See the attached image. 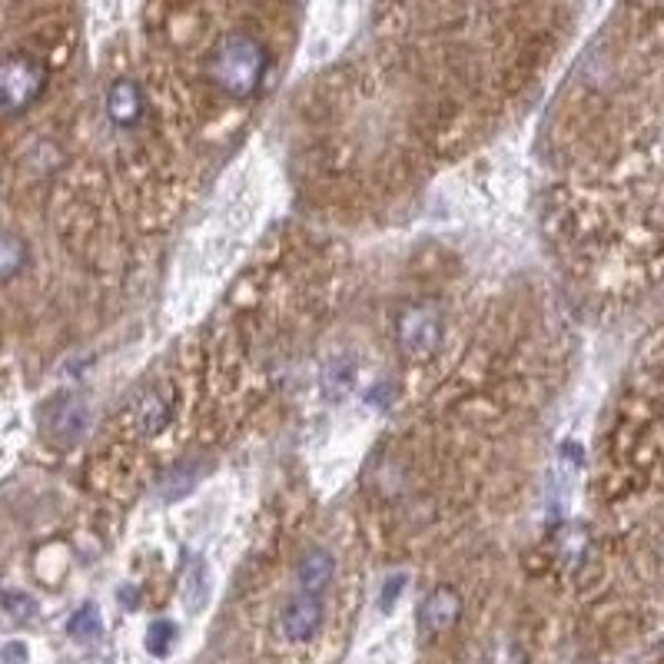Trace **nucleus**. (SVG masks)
<instances>
[{"label":"nucleus","mask_w":664,"mask_h":664,"mask_svg":"<svg viewBox=\"0 0 664 664\" xmlns=\"http://www.w3.org/2000/svg\"><path fill=\"white\" fill-rule=\"evenodd\" d=\"M270 67L266 47L253 33H230L210 53V80L220 93L247 100L260 90Z\"/></svg>","instance_id":"nucleus-1"},{"label":"nucleus","mask_w":664,"mask_h":664,"mask_svg":"<svg viewBox=\"0 0 664 664\" xmlns=\"http://www.w3.org/2000/svg\"><path fill=\"white\" fill-rule=\"evenodd\" d=\"M442 332H445V326H442L439 306L415 303V306L402 310L399 326H395V342H399V352L409 362H425V359H432L439 352Z\"/></svg>","instance_id":"nucleus-2"},{"label":"nucleus","mask_w":664,"mask_h":664,"mask_svg":"<svg viewBox=\"0 0 664 664\" xmlns=\"http://www.w3.org/2000/svg\"><path fill=\"white\" fill-rule=\"evenodd\" d=\"M47 87V67L43 60H37L33 53H10L3 60V73H0V93H3V110L10 117L23 113L30 103H37V97Z\"/></svg>","instance_id":"nucleus-3"},{"label":"nucleus","mask_w":664,"mask_h":664,"mask_svg":"<svg viewBox=\"0 0 664 664\" xmlns=\"http://www.w3.org/2000/svg\"><path fill=\"white\" fill-rule=\"evenodd\" d=\"M323 625V598L320 595H310V592H300L296 598L286 602L283 615H280V628L290 642L303 645L310 642Z\"/></svg>","instance_id":"nucleus-4"},{"label":"nucleus","mask_w":664,"mask_h":664,"mask_svg":"<svg viewBox=\"0 0 664 664\" xmlns=\"http://www.w3.org/2000/svg\"><path fill=\"white\" fill-rule=\"evenodd\" d=\"M459 618H462V598H459V592L449 588V585L432 588V592L422 598V605H419V628H422L425 635H442V632H449Z\"/></svg>","instance_id":"nucleus-5"},{"label":"nucleus","mask_w":664,"mask_h":664,"mask_svg":"<svg viewBox=\"0 0 664 664\" xmlns=\"http://www.w3.org/2000/svg\"><path fill=\"white\" fill-rule=\"evenodd\" d=\"M90 425V405L83 395H63L53 402L50 412V439H57L60 445H73L80 442V435Z\"/></svg>","instance_id":"nucleus-6"},{"label":"nucleus","mask_w":664,"mask_h":664,"mask_svg":"<svg viewBox=\"0 0 664 664\" xmlns=\"http://www.w3.org/2000/svg\"><path fill=\"white\" fill-rule=\"evenodd\" d=\"M107 117L120 130H130V127L140 123V117H143V90H140L137 80L120 77V80L110 83V90H107Z\"/></svg>","instance_id":"nucleus-7"},{"label":"nucleus","mask_w":664,"mask_h":664,"mask_svg":"<svg viewBox=\"0 0 664 664\" xmlns=\"http://www.w3.org/2000/svg\"><path fill=\"white\" fill-rule=\"evenodd\" d=\"M332 575H335V559L326 549H310L296 565V585L300 592H310V595H323Z\"/></svg>","instance_id":"nucleus-8"},{"label":"nucleus","mask_w":664,"mask_h":664,"mask_svg":"<svg viewBox=\"0 0 664 664\" xmlns=\"http://www.w3.org/2000/svg\"><path fill=\"white\" fill-rule=\"evenodd\" d=\"M133 415H137V425H140L143 435L163 432L167 422H170V415H173V399H170V392H163V389L147 392V395L137 402V412H133Z\"/></svg>","instance_id":"nucleus-9"},{"label":"nucleus","mask_w":664,"mask_h":664,"mask_svg":"<svg viewBox=\"0 0 664 664\" xmlns=\"http://www.w3.org/2000/svg\"><path fill=\"white\" fill-rule=\"evenodd\" d=\"M207 598H210V575H207V565L197 559L183 579V605L197 615V612H203Z\"/></svg>","instance_id":"nucleus-10"},{"label":"nucleus","mask_w":664,"mask_h":664,"mask_svg":"<svg viewBox=\"0 0 664 664\" xmlns=\"http://www.w3.org/2000/svg\"><path fill=\"white\" fill-rule=\"evenodd\" d=\"M67 632L77 642H97L103 635V622H100L97 605H83L80 612H73V618L67 622Z\"/></svg>","instance_id":"nucleus-11"},{"label":"nucleus","mask_w":664,"mask_h":664,"mask_svg":"<svg viewBox=\"0 0 664 664\" xmlns=\"http://www.w3.org/2000/svg\"><path fill=\"white\" fill-rule=\"evenodd\" d=\"M177 625L170 622V618H160V622H153L150 628H147V652L153 655V658H167L170 652H173V645H177Z\"/></svg>","instance_id":"nucleus-12"},{"label":"nucleus","mask_w":664,"mask_h":664,"mask_svg":"<svg viewBox=\"0 0 664 664\" xmlns=\"http://www.w3.org/2000/svg\"><path fill=\"white\" fill-rule=\"evenodd\" d=\"M3 615H7V622H13V625L30 622V618H37V598L27 595V592L7 588V592H3Z\"/></svg>","instance_id":"nucleus-13"},{"label":"nucleus","mask_w":664,"mask_h":664,"mask_svg":"<svg viewBox=\"0 0 664 664\" xmlns=\"http://www.w3.org/2000/svg\"><path fill=\"white\" fill-rule=\"evenodd\" d=\"M23 263H27V243H20L13 233H7L3 243H0V276L10 283Z\"/></svg>","instance_id":"nucleus-14"},{"label":"nucleus","mask_w":664,"mask_h":664,"mask_svg":"<svg viewBox=\"0 0 664 664\" xmlns=\"http://www.w3.org/2000/svg\"><path fill=\"white\" fill-rule=\"evenodd\" d=\"M559 555L565 559V565H582L585 562V555H588V532L582 529V525H572L565 535H562V549H559Z\"/></svg>","instance_id":"nucleus-15"},{"label":"nucleus","mask_w":664,"mask_h":664,"mask_svg":"<svg viewBox=\"0 0 664 664\" xmlns=\"http://www.w3.org/2000/svg\"><path fill=\"white\" fill-rule=\"evenodd\" d=\"M352 379H355V362H349V359H332L330 365H326V395H330V399H339L342 392H349Z\"/></svg>","instance_id":"nucleus-16"},{"label":"nucleus","mask_w":664,"mask_h":664,"mask_svg":"<svg viewBox=\"0 0 664 664\" xmlns=\"http://www.w3.org/2000/svg\"><path fill=\"white\" fill-rule=\"evenodd\" d=\"M197 469L193 465H180L167 482H163V492H167V499H180V495H187L193 485H197Z\"/></svg>","instance_id":"nucleus-17"},{"label":"nucleus","mask_w":664,"mask_h":664,"mask_svg":"<svg viewBox=\"0 0 664 664\" xmlns=\"http://www.w3.org/2000/svg\"><path fill=\"white\" fill-rule=\"evenodd\" d=\"M405 585H409V575H389L385 582H382V588H379V608L382 612H392L395 608V602L402 598V592H405Z\"/></svg>","instance_id":"nucleus-18"},{"label":"nucleus","mask_w":664,"mask_h":664,"mask_svg":"<svg viewBox=\"0 0 664 664\" xmlns=\"http://www.w3.org/2000/svg\"><path fill=\"white\" fill-rule=\"evenodd\" d=\"M0 662L3 664H27L30 662V648L23 642H3L0 648Z\"/></svg>","instance_id":"nucleus-19"},{"label":"nucleus","mask_w":664,"mask_h":664,"mask_svg":"<svg viewBox=\"0 0 664 664\" xmlns=\"http://www.w3.org/2000/svg\"><path fill=\"white\" fill-rule=\"evenodd\" d=\"M389 395H392V389L382 382V385H375V392H369V405H379V409H382V405L389 402Z\"/></svg>","instance_id":"nucleus-20"}]
</instances>
